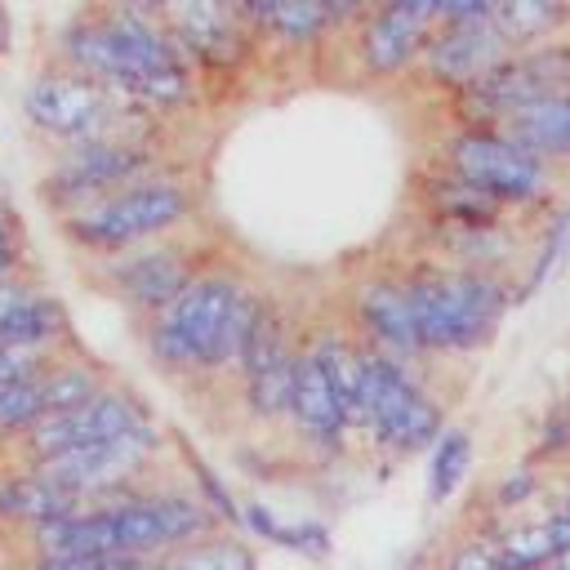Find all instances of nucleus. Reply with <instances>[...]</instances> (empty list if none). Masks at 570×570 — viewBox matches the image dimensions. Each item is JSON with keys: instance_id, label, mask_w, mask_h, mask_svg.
Here are the masks:
<instances>
[{"instance_id": "bb28decb", "label": "nucleus", "mask_w": 570, "mask_h": 570, "mask_svg": "<svg viewBox=\"0 0 570 570\" xmlns=\"http://www.w3.org/2000/svg\"><path fill=\"white\" fill-rule=\"evenodd\" d=\"M22 570H151V561L125 552H71V557H36L27 552Z\"/></svg>"}, {"instance_id": "c85d7f7f", "label": "nucleus", "mask_w": 570, "mask_h": 570, "mask_svg": "<svg viewBox=\"0 0 570 570\" xmlns=\"http://www.w3.org/2000/svg\"><path fill=\"white\" fill-rule=\"evenodd\" d=\"M450 570H499V539H472L450 557Z\"/></svg>"}, {"instance_id": "f257e3e1", "label": "nucleus", "mask_w": 570, "mask_h": 570, "mask_svg": "<svg viewBox=\"0 0 570 570\" xmlns=\"http://www.w3.org/2000/svg\"><path fill=\"white\" fill-rule=\"evenodd\" d=\"M58 67H71L120 102L165 120L200 98V76L160 22V4L80 9L58 36Z\"/></svg>"}, {"instance_id": "f03ea898", "label": "nucleus", "mask_w": 570, "mask_h": 570, "mask_svg": "<svg viewBox=\"0 0 570 570\" xmlns=\"http://www.w3.org/2000/svg\"><path fill=\"white\" fill-rule=\"evenodd\" d=\"M263 289L236 267L209 263L174 303L138 325L147 361L169 379L240 374L249 330L263 312Z\"/></svg>"}, {"instance_id": "39448f33", "label": "nucleus", "mask_w": 570, "mask_h": 570, "mask_svg": "<svg viewBox=\"0 0 570 570\" xmlns=\"http://www.w3.org/2000/svg\"><path fill=\"white\" fill-rule=\"evenodd\" d=\"M22 120L58 142V147H76V142H94V138H129V142H160V120L120 102L116 94H107L102 85H94L89 76L71 71V67H49L36 71L22 85Z\"/></svg>"}, {"instance_id": "4be33fe9", "label": "nucleus", "mask_w": 570, "mask_h": 570, "mask_svg": "<svg viewBox=\"0 0 570 570\" xmlns=\"http://www.w3.org/2000/svg\"><path fill=\"white\" fill-rule=\"evenodd\" d=\"M111 379L102 374V365H94L89 356H58L45 374H40V396H45V419L49 414H67L80 410L85 401H94Z\"/></svg>"}, {"instance_id": "a211bd4d", "label": "nucleus", "mask_w": 570, "mask_h": 570, "mask_svg": "<svg viewBox=\"0 0 570 570\" xmlns=\"http://www.w3.org/2000/svg\"><path fill=\"white\" fill-rule=\"evenodd\" d=\"M76 508L80 503L36 468H18V472L0 476V521L4 525L36 530V525H49L58 517H71Z\"/></svg>"}, {"instance_id": "1a4fd4ad", "label": "nucleus", "mask_w": 570, "mask_h": 570, "mask_svg": "<svg viewBox=\"0 0 570 570\" xmlns=\"http://www.w3.org/2000/svg\"><path fill=\"white\" fill-rule=\"evenodd\" d=\"M142 423H151V410H147L129 387L107 383V387H102L94 401H85L80 410L40 419V423L18 441V450H22L27 468H40V463H49V459H58V454L120 441V436L138 432Z\"/></svg>"}, {"instance_id": "6ab92c4d", "label": "nucleus", "mask_w": 570, "mask_h": 570, "mask_svg": "<svg viewBox=\"0 0 570 570\" xmlns=\"http://www.w3.org/2000/svg\"><path fill=\"white\" fill-rule=\"evenodd\" d=\"M499 134H508L517 147H525V151H530L534 160H543L548 169L570 165V94L521 107Z\"/></svg>"}, {"instance_id": "423d86ee", "label": "nucleus", "mask_w": 570, "mask_h": 570, "mask_svg": "<svg viewBox=\"0 0 570 570\" xmlns=\"http://www.w3.org/2000/svg\"><path fill=\"white\" fill-rule=\"evenodd\" d=\"M165 169V151L160 142H129V138H94V142H76V147H58L45 183H40V200L67 218L85 205H98L151 174Z\"/></svg>"}, {"instance_id": "4468645a", "label": "nucleus", "mask_w": 570, "mask_h": 570, "mask_svg": "<svg viewBox=\"0 0 570 570\" xmlns=\"http://www.w3.org/2000/svg\"><path fill=\"white\" fill-rule=\"evenodd\" d=\"M289 423L294 436L316 454V459H338L352 441V428L338 410V396L316 361V352L307 347V338L298 343V365H294V401H289Z\"/></svg>"}, {"instance_id": "20e7f679", "label": "nucleus", "mask_w": 570, "mask_h": 570, "mask_svg": "<svg viewBox=\"0 0 570 570\" xmlns=\"http://www.w3.org/2000/svg\"><path fill=\"white\" fill-rule=\"evenodd\" d=\"M191 218H196L191 183L160 169V174H151V178H142V183H134V187H125L98 205H85V209L58 218V232L76 254L107 263V258H120L129 249L178 236Z\"/></svg>"}, {"instance_id": "c756f323", "label": "nucleus", "mask_w": 570, "mask_h": 570, "mask_svg": "<svg viewBox=\"0 0 570 570\" xmlns=\"http://www.w3.org/2000/svg\"><path fill=\"white\" fill-rule=\"evenodd\" d=\"M534 490H539V476H534L530 468H521V472H512V476H503V481L494 485V503H499V508H517V503L534 499Z\"/></svg>"}, {"instance_id": "dca6fc26", "label": "nucleus", "mask_w": 570, "mask_h": 570, "mask_svg": "<svg viewBox=\"0 0 570 570\" xmlns=\"http://www.w3.org/2000/svg\"><path fill=\"white\" fill-rule=\"evenodd\" d=\"M414 200L432 227H494L512 218V209H503L494 196H485L445 165H432L414 178Z\"/></svg>"}, {"instance_id": "7c9ffc66", "label": "nucleus", "mask_w": 570, "mask_h": 570, "mask_svg": "<svg viewBox=\"0 0 570 570\" xmlns=\"http://www.w3.org/2000/svg\"><path fill=\"white\" fill-rule=\"evenodd\" d=\"M566 445H570V419L557 414V419H548V423L539 428V450L557 454V450H566Z\"/></svg>"}, {"instance_id": "393cba45", "label": "nucleus", "mask_w": 570, "mask_h": 570, "mask_svg": "<svg viewBox=\"0 0 570 570\" xmlns=\"http://www.w3.org/2000/svg\"><path fill=\"white\" fill-rule=\"evenodd\" d=\"M45 419V396H40V379L27 383H9L0 387V441H22L36 423Z\"/></svg>"}, {"instance_id": "b1692460", "label": "nucleus", "mask_w": 570, "mask_h": 570, "mask_svg": "<svg viewBox=\"0 0 570 570\" xmlns=\"http://www.w3.org/2000/svg\"><path fill=\"white\" fill-rule=\"evenodd\" d=\"M151 570H254V557L240 539L214 534L205 543H191L183 552H169V557L151 561Z\"/></svg>"}, {"instance_id": "412c9836", "label": "nucleus", "mask_w": 570, "mask_h": 570, "mask_svg": "<svg viewBox=\"0 0 570 570\" xmlns=\"http://www.w3.org/2000/svg\"><path fill=\"white\" fill-rule=\"evenodd\" d=\"M490 22L499 27L508 53H517V49H534L543 40H561V31L570 27V4L508 0V4H490Z\"/></svg>"}, {"instance_id": "aec40b11", "label": "nucleus", "mask_w": 570, "mask_h": 570, "mask_svg": "<svg viewBox=\"0 0 570 570\" xmlns=\"http://www.w3.org/2000/svg\"><path fill=\"white\" fill-rule=\"evenodd\" d=\"M67 338V312L53 294H45L36 281L18 294V303L0 316V343L27 347V352H58Z\"/></svg>"}, {"instance_id": "ddd939ff", "label": "nucleus", "mask_w": 570, "mask_h": 570, "mask_svg": "<svg viewBox=\"0 0 570 570\" xmlns=\"http://www.w3.org/2000/svg\"><path fill=\"white\" fill-rule=\"evenodd\" d=\"M352 334L365 347H374V352H383L392 361H405V365L423 361L401 276L379 272V276H365V281L352 285Z\"/></svg>"}, {"instance_id": "f3484780", "label": "nucleus", "mask_w": 570, "mask_h": 570, "mask_svg": "<svg viewBox=\"0 0 570 570\" xmlns=\"http://www.w3.org/2000/svg\"><path fill=\"white\" fill-rule=\"evenodd\" d=\"M423 245L428 258L463 267V272H485V276H508V267L521 254V236L512 232V223H494V227H423Z\"/></svg>"}, {"instance_id": "9d476101", "label": "nucleus", "mask_w": 570, "mask_h": 570, "mask_svg": "<svg viewBox=\"0 0 570 570\" xmlns=\"http://www.w3.org/2000/svg\"><path fill=\"white\" fill-rule=\"evenodd\" d=\"M160 22L196 76H236L258 49V31L240 4H160Z\"/></svg>"}, {"instance_id": "cd10ccee", "label": "nucleus", "mask_w": 570, "mask_h": 570, "mask_svg": "<svg viewBox=\"0 0 570 570\" xmlns=\"http://www.w3.org/2000/svg\"><path fill=\"white\" fill-rule=\"evenodd\" d=\"M53 361H58V352H27V347H9V343H0V387L40 379Z\"/></svg>"}, {"instance_id": "2eb2a0df", "label": "nucleus", "mask_w": 570, "mask_h": 570, "mask_svg": "<svg viewBox=\"0 0 570 570\" xmlns=\"http://www.w3.org/2000/svg\"><path fill=\"white\" fill-rule=\"evenodd\" d=\"M258 40H272L281 49H316L325 36H334L343 22H361L370 4H316V0H249L240 4Z\"/></svg>"}, {"instance_id": "5701e85b", "label": "nucleus", "mask_w": 570, "mask_h": 570, "mask_svg": "<svg viewBox=\"0 0 570 570\" xmlns=\"http://www.w3.org/2000/svg\"><path fill=\"white\" fill-rule=\"evenodd\" d=\"M468 459H472V436L463 428H445L441 441L428 450V472H423V490H428L432 508L450 503V494L463 485Z\"/></svg>"}, {"instance_id": "0eeeda50", "label": "nucleus", "mask_w": 570, "mask_h": 570, "mask_svg": "<svg viewBox=\"0 0 570 570\" xmlns=\"http://www.w3.org/2000/svg\"><path fill=\"white\" fill-rule=\"evenodd\" d=\"M436 165L454 169L485 196H494L503 209H543L557 191V169L534 160L525 147H517L499 129H454L441 138Z\"/></svg>"}, {"instance_id": "7ed1b4c3", "label": "nucleus", "mask_w": 570, "mask_h": 570, "mask_svg": "<svg viewBox=\"0 0 570 570\" xmlns=\"http://www.w3.org/2000/svg\"><path fill=\"white\" fill-rule=\"evenodd\" d=\"M512 276L463 272L436 258H414L401 272V289L410 303V321L419 334L423 356H468L485 347L517 303Z\"/></svg>"}, {"instance_id": "9b49d317", "label": "nucleus", "mask_w": 570, "mask_h": 570, "mask_svg": "<svg viewBox=\"0 0 570 570\" xmlns=\"http://www.w3.org/2000/svg\"><path fill=\"white\" fill-rule=\"evenodd\" d=\"M441 31V4L432 0H410V4H374L356 22V67L370 80H396L419 67L423 49Z\"/></svg>"}, {"instance_id": "a878e982", "label": "nucleus", "mask_w": 570, "mask_h": 570, "mask_svg": "<svg viewBox=\"0 0 570 570\" xmlns=\"http://www.w3.org/2000/svg\"><path fill=\"white\" fill-rule=\"evenodd\" d=\"M566 249H570V209H557V218L543 227V236H539V245H534V263H530L521 289H525V294H530V289H543V281L561 267Z\"/></svg>"}, {"instance_id": "6e6552de", "label": "nucleus", "mask_w": 570, "mask_h": 570, "mask_svg": "<svg viewBox=\"0 0 570 570\" xmlns=\"http://www.w3.org/2000/svg\"><path fill=\"white\" fill-rule=\"evenodd\" d=\"M209 263H214V249H205L196 240H183V236H169V240H156V245H142V249H129L120 258L94 263V281L125 312L147 321L165 303H174Z\"/></svg>"}, {"instance_id": "2f4dec72", "label": "nucleus", "mask_w": 570, "mask_h": 570, "mask_svg": "<svg viewBox=\"0 0 570 570\" xmlns=\"http://www.w3.org/2000/svg\"><path fill=\"white\" fill-rule=\"evenodd\" d=\"M561 512H566V517H570V490H566V503H561Z\"/></svg>"}, {"instance_id": "f8f14e48", "label": "nucleus", "mask_w": 570, "mask_h": 570, "mask_svg": "<svg viewBox=\"0 0 570 570\" xmlns=\"http://www.w3.org/2000/svg\"><path fill=\"white\" fill-rule=\"evenodd\" d=\"M503 58H508V45H503L499 27L490 22V13H481V18H468V22L441 27L432 36V45L423 49L414 71L428 85H436L445 94H459V89L476 85L485 71H494Z\"/></svg>"}]
</instances>
